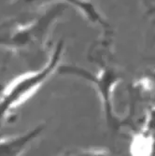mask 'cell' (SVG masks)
<instances>
[{
	"instance_id": "1",
	"label": "cell",
	"mask_w": 155,
	"mask_h": 156,
	"mask_svg": "<svg viewBox=\"0 0 155 156\" xmlns=\"http://www.w3.org/2000/svg\"><path fill=\"white\" fill-rule=\"evenodd\" d=\"M51 69V66L42 71L23 75L9 83L0 98V121L9 108L18 106L29 97L50 75Z\"/></svg>"
},
{
	"instance_id": "2",
	"label": "cell",
	"mask_w": 155,
	"mask_h": 156,
	"mask_svg": "<svg viewBox=\"0 0 155 156\" xmlns=\"http://www.w3.org/2000/svg\"><path fill=\"white\" fill-rule=\"evenodd\" d=\"M132 152L134 155H150L151 152V141L144 136H137L133 142Z\"/></svg>"
}]
</instances>
